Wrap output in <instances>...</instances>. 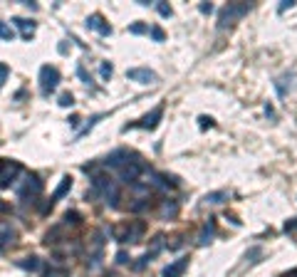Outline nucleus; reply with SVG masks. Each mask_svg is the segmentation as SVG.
Instances as JSON below:
<instances>
[{
  "label": "nucleus",
  "mask_w": 297,
  "mask_h": 277,
  "mask_svg": "<svg viewBox=\"0 0 297 277\" xmlns=\"http://www.w3.org/2000/svg\"><path fill=\"white\" fill-rule=\"evenodd\" d=\"M250 10H253L250 2H228V5L221 10V15H218V27L225 30V27L235 25V22H238L243 15H248Z\"/></svg>",
  "instance_id": "1"
},
{
  "label": "nucleus",
  "mask_w": 297,
  "mask_h": 277,
  "mask_svg": "<svg viewBox=\"0 0 297 277\" xmlns=\"http://www.w3.org/2000/svg\"><path fill=\"white\" fill-rule=\"evenodd\" d=\"M94 191L104 198V203H109V206H117V198H119V191H117V183L112 181V178H107V176H94Z\"/></svg>",
  "instance_id": "2"
},
{
  "label": "nucleus",
  "mask_w": 297,
  "mask_h": 277,
  "mask_svg": "<svg viewBox=\"0 0 297 277\" xmlns=\"http://www.w3.org/2000/svg\"><path fill=\"white\" fill-rule=\"evenodd\" d=\"M15 191H17V196H20L22 201H35V198L40 196V191H42V181H40L37 176H25L22 183L15 186Z\"/></svg>",
  "instance_id": "3"
},
{
  "label": "nucleus",
  "mask_w": 297,
  "mask_h": 277,
  "mask_svg": "<svg viewBox=\"0 0 297 277\" xmlns=\"http://www.w3.org/2000/svg\"><path fill=\"white\" fill-rule=\"evenodd\" d=\"M60 69L57 67H50V65H45V67L40 69V92L47 97V94H52L55 89H57V84H60Z\"/></svg>",
  "instance_id": "4"
},
{
  "label": "nucleus",
  "mask_w": 297,
  "mask_h": 277,
  "mask_svg": "<svg viewBox=\"0 0 297 277\" xmlns=\"http://www.w3.org/2000/svg\"><path fill=\"white\" fill-rule=\"evenodd\" d=\"M22 168H20V163L17 161H7V158H0V188H7L15 178H17V173H20Z\"/></svg>",
  "instance_id": "5"
},
{
  "label": "nucleus",
  "mask_w": 297,
  "mask_h": 277,
  "mask_svg": "<svg viewBox=\"0 0 297 277\" xmlns=\"http://www.w3.org/2000/svg\"><path fill=\"white\" fill-rule=\"evenodd\" d=\"M142 235H144V223H132V225H127L122 233H119V243H139L142 240Z\"/></svg>",
  "instance_id": "6"
},
{
  "label": "nucleus",
  "mask_w": 297,
  "mask_h": 277,
  "mask_svg": "<svg viewBox=\"0 0 297 277\" xmlns=\"http://www.w3.org/2000/svg\"><path fill=\"white\" fill-rule=\"evenodd\" d=\"M127 77L132 82H142V84H153L156 82V72H151L148 67H134L127 72Z\"/></svg>",
  "instance_id": "7"
},
{
  "label": "nucleus",
  "mask_w": 297,
  "mask_h": 277,
  "mask_svg": "<svg viewBox=\"0 0 297 277\" xmlns=\"http://www.w3.org/2000/svg\"><path fill=\"white\" fill-rule=\"evenodd\" d=\"M87 30H97L99 35H112V27L104 22V17L99 12H94V15L87 17Z\"/></svg>",
  "instance_id": "8"
},
{
  "label": "nucleus",
  "mask_w": 297,
  "mask_h": 277,
  "mask_svg": "<svg viewBox=\"0 0 297 277\" xmlns=\"http://www.w3.org/2000/svg\"><path fill=\"white\" fill-rule=\"evenodd\" d=\"M161 117H163V107L158 104V107H153V109H151V114H147V117H144L137 127H142V129H156Z\"/></svg>",
  "instance_id": "9"
},
{
  "label": "nucleus",
  "mask_w": 297,
  "mask_h": 277,
  "mask_svg": "<svg viewBox=\"0 0 297 277\" xmlns=\"http://www.w3.org/2000/svg\"><path fill=\"white\" fill-rule=\"evenodd\" d=\"M186 268H188V258H181V260L171 263V265H168V268L163 270V277H181Z\"/></svg>",
  "instance_id": "10"
},
{
  "label": "nucleus",
  "mask_w": 297,
  "mask_h": 277,
  "mask_svg": "<svg viewBox=\"0 0 297 277\" xmlns=\"http://www.w3.org/2000/svg\"><path fill=\"white\" fill-rule=\"evenodd\" d=\"M213 233H216V223L213 220H208L203 228H201V233H198V245L203 248V245H208L211 243V238H213Z\"/></svg>",
  "instance_id": "11"
},
{
  "label": "nucleus",
  "mask_w": 297,
  "mask_h": 277,
  "mask_svg": "<svg viewBox=\"0 0 297 277\" xmlns=\"http://www.w3.org/2000/svg\"><path fill=\"white\" fill-rule=\"evenodd\" d=\"M102 248H104V235L102 233H94V240H92V263L94 265L102 260Z\"/></svg>",
  "instance_id": "12"
},
{
  "label": "nucleus",
  "mask_w": 297,
  "mask_h": 277,
  "mask_svg": "<svg viewBox=\"0 0 297 277\" xmlns=\"http://www.w3.org/2000/svg\"><path fill=\"white\" fill-rule=\"evenodd\" d=\"M12 22L20 27V32H22V37L25 40H30L32 35H35V25L30 22V20H22V17H12Z\"/></svg>",
  "instance_id": "13"
},
{
  "label": "nucleus",
  "mask_w": 297,
  "mask_h": 277,
  "mask_svg": "<svg viewBox=\"0 0 297 277\" xmlns=\"http://www.w3.org/2000/svg\"><path fill=\"white\" fill-rule=\"evenodd\" d=\"M70 188H72V178H70V176H65V178H62V183H60V186L55 188V193H52V198H50V203H55V201H60V198H62V196H65V193H67Z\"/></svg>",
  "instance_id": "14"
},
{
  "label": "nucleus",
  "mask_w": 297,
  "mask_h": 277,
  "mask_svg": "<svg viewBox=\"0 0 297 277\" xmlns=\"http://www.w3.org/2000/svg\"><path fill=\"white\" fill-rule=\"evenodd\" d=\"M15 238V230L10 228V223H0V250Z\"/></svg>",
  "instance_id": "15"
},
{
  "label": "nucleus",
  "mask_w": 297,
  "mask_h": 277,
  "mask_svg": "<svg viewBox=\"0 0 297 277\" xmlns=\"http://www.w3.org/2000/svg\"><path fill=\"white\" fill-rule=\"evenodd\" d=\"M17 265L22 268V270H30V273H35V270H40L42 268V263H40V258H22V260H17Z\"/></svg>",
  "instance_id": "16"
},
{
  "label": "nucleus",
  "mask_w": 297,
  "mask_h": 277,
  "mask_svg": "<svg viewBox=\"0 0 297 277\" xmlns=\"http://www.w3.org/2000/svg\"><path fill=\"white\" fill-rule=\"evenodd\" d=\"M223 201H228V193H225V191H216V193H208V196L203 198V203H206V206H218V203H223Z\"/></svg>",
  "instance_id": "17"
},
{
  "label": "nucleus",
  "mask_w": 297,
  "mask_h": 277,
  "mask_svg": "<svg viewBox=\"0 0 297 277\" xmlns=\"http://www.w3.org/2000/svg\"><path fill=\"white\" fill-rule=\"evenodd\" d=\"M178 213V203L176 201H163V206H161V215L163 218H173Z\"/></svg>",
  "instance_id": "18"
},
{
  "label": "nucleus",
  "mask_w": 297,
  "mask_h": 277,
  "mask_svg": "<svg viewBox=\"0 0 297 277\" xmlns=\"http://www.w3.org/2000/svg\"><path fill=\"white\" fill-rule=\"evenodd\" d=\"M12 37H15V32H12V27H7L5 22H0V40H7V42H10Z\"/></svg>",
  "instance_id": "19"
},
{
  "label": "nucleus",
  "mask_w": 297,
  "mask_h": 277,
  "mask_svg": "<svg viewBox=\"0 0 297 277\" xmlns=\"http://www.w3.org/2000/svg\"><path fill=\"white\" fill-rule=\"evenodd\" d=\"M74 104V97L70 92H65V94H60V107H72Z\"/></svg>",
  "instance_id": "20"
},
{
  "label": "nucleus",
  "mask_w": 297,
  "mask_h": 277,
  "mask_svg": "<svg viewBox=\"0 0 297 277\" xmlns=\"http://www.w3.org/2000/svg\"><path fill=\"white\" fill-rule=\"evenodd\" d=\"M99 72H102V79H109V77H112V65H109V62H102V69H99Z\"/></svg>",
  "instance_id": "21"
},
{
  "label": "nucleus",
  "mask_w": 297,
  "mask_h": 277,
  "mask_svg": "<svg viewBox=\"0 0 297 277\" xmlns=\"http://www.w3.org/2000/svg\"><path fill=\"white\" fill-rule=\"evenodd\" d=\"M129 32H132V35H144V32H147V25H139V22H137V25L129 27Z\"/></svg>",
  "instance_id": "22"
},
{
  "label": "nucleus",
  "mask_w": 297,
  "mask_h": 277,
  "mask_svg": "<svg viewBox=\"0 0 297 277\" xmlns=\"http://www.w3.org/2000/svg\"><path fill=\"white\" fill-rule=\"evenodd\" d=\"M151 37H153L156 42H161V40H163V30H161V27H151Z\"/></svg>",
  "instance_id": "23"
},
{
  "label": "nucleus",
  "mask_w": 297,
  "mask_h": 277,
  "mask_svg": "<svg viewBox=\"0 0 297 277\" xmlns=\"http://www.w3.org/2000/svg\"><path fill=\"white\" fill-rule=\"evenodd\" d=\"M156 7H158V12H161L163 17H171V7H168V5H163V2H158Z\"/></svg>",
  "instance_id": "24"
},
{
  "label": "nucleus",
  "mask_w": 297,
  "mask_h": 277,
  "mask_svg": "<svg viewBox=\"0 0 297 277\" xmlns=\"http://www.w3.org/2000/svg\"><path fill=\"white\" fill-rule=\"evenodd\" d=\"M77 74L82 77V82H84V84H92V79H89V74L84 72V67H77Z\"/></svg>",
  "instance_id": "25"
},
{
  "label": "nucleus",
  "mask_w": 297,
  "mask_h": 277,
  "mask_svg": "<svg viewBox=\"0 0 297 277\" xmlns=\"http://www.w3.org/2000/svg\"><path fill=\"white\" fill-rule=\"evenodd\" d=\"M7 74H10V69H7V65H2V62H0V84H2V82L7 79Z\"/></svg>",
  "instance_id": "26"
},
{
  "label": "nucleus",
  "mask_w": 297,
  "mask_h": 277,
  "mask_svg": "<svg viewBox=\"0 0 297 277\" xmlns=\"http://www.w3.org/2000/svg\"><path fill=\"white\" fill-rule=\"evenodd\" d=\"M67 275H70L67 270H50L47 273V277H67Z\"/></svg>",
  "instance_id": "27"
},
{
  "label": "nucleus",
  "mask_w": 297,
  "mask_h": 277,
  "mask_svg": "<svg viewBox=\"0 0 297 277\" xmlns=\"http://www.w3.org/2000/svg\"><path fill=\"white\" fill-rule=\"evenodd\" d=\"M65 223H79V215L77 213H65Z\"/></svg>",
  "instance_id": "28"
},
{
  "label": "nucleus",
  "mask_w": 297,
  "mask_h": 277,
  "mask_svg": "<svg viewBox=\"0 0 297 277\" xmlns=\"http://www.w3.org/2000/svg\"><path fill=\"white\" fill-rule=\"evenodd\" d=\"M293 5H295V0H288V2H283V5H280V12H285V10H288V7H293Z\"/></svg>",
  "instance_id": "29"
},
{
  "label": "nucleus",
  "mask_w": 297,
  "mask_h": 277,
  "mask_svg": "<svg viewBox=\"0 0 297 277\" xmlns=\"http://www.w3.org/2000/svg\"><path fill=\"white\" fill-rule=\"evenodd\" d=\"M117 263H122V265H124V263H127V253H119V255H117Z\"/></svg>",
  "instance_id": "30"
},
{
  "label": "nucleus",
  "mask_w": 297,
  "mask_h": 277,
  "mask_svg": "<svg viewBox=\"0 0 297 277\" xmlns=\"http://www.w3.org/2000/svg\"><path fill=\"white\" fill-rule=\"evenodd\" d=\"M211 124H213L211 119H206V117H201V127H211Z\"/></svg>",
  "instance_id": "31"
},
{
  "label": "nucleus",
  "mask_w": 297,
  "mask_h": 277,
  "mask_svg": "<svg viewBox=\"0 0 297 277\" xmlns=\"http://www.w3.org/2000/svg\"><path fill=\"white\" fill-rule=\"evenodd\" d=\"M0 210H5V203H2V201H0Z\"/></svg>",
  "instance_id": "32"
},
{
  "label": "nucleus",
  "mask_w": 297,
  "mask_h": 277,
  "mask_svg": "<svg viewBox=\"0 0 297 277\" xmlns=\"http://www.w3.org/2000/svg\"><path fill=\"white\" fill-rule=\"evenodd\" d=\"M288 277H290V275H288Z\"/></svg>",
  "instance_id": "33"
}]
</instances>
